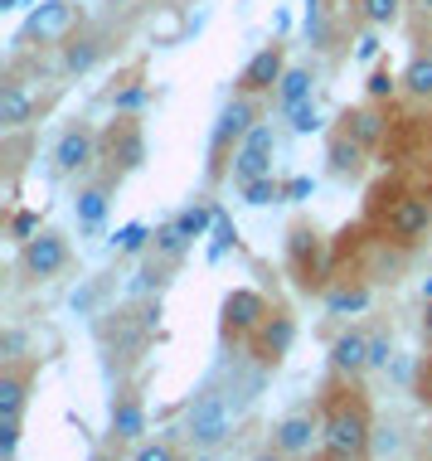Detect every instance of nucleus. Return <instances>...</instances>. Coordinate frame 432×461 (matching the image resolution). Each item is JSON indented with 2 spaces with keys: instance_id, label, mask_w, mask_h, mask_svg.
Wrapping results in <instances>:
<instances>
[{
  "instance_id": "1",
  "label": "nucleus",
  "mask_w": 432,
  "mask_h": 461,
  "mask_svg": "<svg viewBox=\"0 0 432 461\" xmlns=\"http://www.w3.org/2000/svg\"><path fill=\"white\" fill-rule=\"evenodd\" d=\"M320 461H369L374 456V403L364 393V379L330 374L320 384Z\"/></svg>"
},
{
  "instance_id": "2",
  "label": "nucleus",
  "mask_w": 432,
  "mask_h": 461,
  "mask_svg": "<svg viewBox=\"0 0 432 461\" xmlns=\"http://www.w3.org/2000/svg\"><path fill=\"white\" fill-rule=\"evenodd\" d=\"M364 229L379 233L389 248L413 253L432 233V199L428 190H413L409 180H379L364 204Z\"/></svg>"
},
{
  "instance_id": "3",
  "label": "nucleus",
  "mask_w": 432,
  "mask_h": 461,
  "mask_svg": "<svg viewBox=\"0 0 432 461\" xmlns=\"http://www.w3.org/2000/svg\"><path fill=\"white\" fill-rule=\"evenodd\" d=\"M253 393H238L233 384H219L209 379L200 393L184 403V422H180V438L190 452H224L233 442V432H238L243 422V403H248Z\"/></svg>"
},
{
  "instance_id": "4",
  "label": "nucleus",
  "mask_w": 432,
  "mask_h": 461,
  "mask_svg": "<svg viewBox=\"0 0 432 461\" xmlns=\"http://www.w3.org/2000/svg\"><path fill=\"white\" fill-rule=\"evenodd\" d=\"M267 117V97H243L233 93L224 107H219L214 127H209V146H204V185L219 190L224 180H233V156L248 141V131Z\"/></svg>"
},
{
  "instance_id": "5",
  "label": "nucleus",
  "mask_w": 432,
  "mask_h": 461,
  "mask_svg": "<svg viewBox=\"0 0 432 461\" xmlns=\"http://www.w3.org/2000/svg\"><path fill=\"white\" fill-rule=\"evenodd\" d=\"M282 263H287V277L296 282V292L320 296L336 277V248L311 219H292L287 239H282Z\"/></svg>"
},
{
  "instance_id": "6",
  "label": "nucleus",
  "mask_w": 432,
  "mask_h": 461,
  "mask_svg": "<svg viewBox=\"0 0 432 461\" xmlns=\"http://www.w3.org/2000/svg\"><path fill=\"white\" fill-rule=\"evenodd\" d=\"M73 267V243L64 229H34L15 253V272L24 286H49Z\"/></svg>"
},
{
  "instance_id": "7",
  "label": "nucleus",
  "mask_w": 432,
  "mask_h": 461,
  "mask_svg": "<svg viewBox=\"0 0 432 461\" xmlns=\"http://www.w3.org/2000/svg\"><path fill=\"white\" fill-rule=\"evenodd\" d=\"M273 316V302L253 286H233L219 302V345L224 350H248V340L257 335V326Z\"/></svg>"
},
{
  "instance_id": "8",
  "label": "nucleus",
  "mask_w": 432,
  "mask_h": 461,
  "mask_svg": "<svg viewBox=\"0 0 432 461\" xmlns=\"http://www.w3.org/2000/svg\"><path fill=\"white\" fill-rule=\"evenodd\" d=\"M103 166V131L93 122H68L49 151V176L54 180H83L88 170Z\"/></svg>"
},
{
  "instance_id": "9",
  "label": "nucleus",
  "mask_w": 432,
  "mask_h": 461,
  "mask_svg": "<svg viewBox=\"0 0 432 461\" xmlns=\"http://www.w3.org/2000/svg\"><path fill=\"white\" fill-rule=\"evenodd\" d=\"M151 432V413H146V393L137 379H117L112 398H107V438L117 447H141Z\"/></svg>"
},
{
  "instance_id": "10",
  "label": "nucleus",
  "mask_w": 432,
  "mask_h": 461,
  "mask_svg": "<svg viewBox=\"0 0 432 461\" xmlns=\"http://www.w3.org/2000/svg\"><path fill=\"white\" fill-rule=\"evenodd\" d=\"M78 30H83V5L78 0H44V5L20 24L15 49L24 54V49H40V44H64L68 34H78Z\"/></svg>"
},
{
  "instance_id": "11",
  "label": "nucleus",
  "mask_w": 432,
  "mask_h": 461,
  "mask_svg": "<svg viewBox=\"0 0 432 461\" xmlns=\"http://www.w3.org/2000/svg\"><path fill=\"white\" fill-rule=\"evenodd\" d=\"M320 432H326V422H320V398L316 403H296L273 422V447L287 461H302V456L320 452Z\"/></svg>"
},
{
  "instance_id": "12",
  "label": "nucleus",
  "mask_w": 432,
  "mask_h": 461,
  "mask_svg": "<svg viewBox=\"0 0 432 461\" xmlns=\"http://www.w3.org/2000/svg\"><path fill=\"white\" fill-rule=\"evenodd\" d=\"M103 166L117 170V176H131V170L146 166V127L137 112H117L103 127Z\"/></svg>"
},
{
  "instance_id": "13",
  "label": "nucleus",
  "mask_w": 432,
  "mask_h": 461,
  "mask_svg": "<svg viewBox=\"0 0 432 461\" xmlns=\"http://www.w3.org/2000/svg\"><path fill=\"white\" fill-rule=\"evenodd\" d=\"M122 180L127 176L97 166V170H88V176L73 185V219H78V229H103L107 209H112V194L122 190Z\"/></svg>"
},
{
  "instance_id": "14",
  "label": "nucleus",
  "mask_w": 432,
  "mask_h": 461,
  "mask_svg": "<svg viewBox=\"0 0 432 461\" xmlns=\"http://www.w3.org/2000/svg\"><path fill=\"white\" fill-rule=\"evenodd\" d=\"M292 345H296V316L287 306H273V316L257 326V335L248 340V359L257 365V374H273L282 369V359L292 355Z\"/></svg>"
},
{
  "instance_id": "15",
  "label": "nucleus",
  "mask_w": 432,
  "mask_h": 461,
  "mask_svg": "<svg viewBox=\"0 0 432 461\" xmlns=\"http://www.w3.org/2000/svg\"><path fill=\"white\" fill-rule=\"evenodd\" d=\"M34 384H40V359L34 355H5V365H0V422H24Z\"/></svg>"
},
{
  "instance_id": "16",
  "label": "nucleus",
  "mask_w": 432,
  "mask_h": 461,
  "mask_svg": "<svg viewBox=\"0 0 432 461\" xmlns=\"http://www.w3.org/2000/svg\"><path fill=\"white\" fill-rule=\"evenodd\" d=\"M282 73H287V44L273 40V44H263V49H257V54L248 59V64L238 68V78H233V93H243V97H267V103H273Z\"/></svg>"
},
{
  "instance_id": "17",
  "label": "nucleus",
  "mask_w": 432,
  "mask_h": 461,
  "mask_svg": "<svg viewBox=\"0 0 432 461\" xmlns=\"http://www.w3.org/2000/svg\"><path fill=\"white\" fill-rule=\"evenodd\" d=\"M273 156H277V127L263 117L248 131V141L238 146V156H233V185H248V180L273 176Z\"/></svg>"
},
{
  "instance_id": "18",
  "label": "nucleus",
  "mask_w": 432,
  "mask_h": 461,
  "mask_svg": "<svg viewBox=\"0 0 432 461\" xmlns=\"http://www.w3.org/2000/svg\"><path fill=\"white\" fill-rule=\"evenodd\" d=\"M364 166H369V151L336 122V127L326 131V176L350 185V180H364Z\"/></svg>"
},
{
  "instance_id": "19",
  "label": "nucleus",
  "mask_w": 432,
  "mask_h": 461,
  "mask_svg": "<svg viewBox=\"0 0 432 461\" xmlns=\"http://www.w3.org/2000/svg\"><path fill=\"white\" fill-rule=\"evenodd\" d=\"M369 340H374V330H364V326L340 330L336 340H330V374H345V379L374 374V365H369Z\"/></svg>"
},
{
  "instance_id": "20",
  "label": "nucleus",
  "mask_w": 432,
  "mask_h": 461,
  "mask_svg": "<svg viewBox=\"0 0 432 461\" xmlns=\"http://www.w3.org/2000/svg\"><path fill=\"white\" fill-rule=\"evenodd\" d=\"M44 107L30 88H24L20 78H5L0 83V131H24V127H34V122L44 117Z\"/></svg>"
},
{
  "instance_id": "21",
  "label": "nucleus",
  "mask_w": 432,
  "mask_h": 461,
  "mask_svg": "<svg viewBox=\"0 0 432 461\" xmlns=\"http://www.w3.org/2000/svg\"><path fill=\"white\" fill-rule=\"evenodd\" d=\"M320 302H326L330 316H360V311H369V302H374V282L355 277V272H336L330 286L320 292Z\"/></svg>"
},
{
  "instance_id": "22",
  "label": "nucleus",
  "mask_w": 432,
  "mask_h": 461,
  "mask_svg": "<svg viewBox=\"0 0 432 461\" xmlns=\"http://www.w3.org/2000/svg\"><path fill=\"white\" fill-rule=\"evenodd\" d=\"M340 127L350 131L364 151H379V146L389 141V117L379 112V103H369V97H364L360 107H345L340 112Z\"/></svg>"
},
{
  "instance_id": "23",
  "label": "nucleus",
  "mask_w": 432,
  "mask_h": 461,
  "mask_svg": "<svg viewBox=\"0 0 432 461\" xmlns=\"http://www.w3.org/2000/svg\"><path fill=\"white\" fill-rule=\"evenodd\" d=\"M107 49H112V40H107V34H97V30H78V34H68L64 44H58V68L68 73H88L97 59L107 54Z\"/></svg>"
},
{
  "instance_id": "24",
  "label": "nucleus",
  "mask_w": 432,
  "mask_h": 461,
  "mask_svg": "<svg viewBox=\"0 0 432 461\" xmlns=\"http://www.w3.org/2000/svg\"><path fill=\"white\" fill-rule=\"evenodd\" d=\"M316 97V68L311 64H287V73H282L277 93H273V107L277 112H292L302 103H311Z\"/></svg>"
},
{
  "instance_id": "25",
  "label": "nucleus",
  "mask_w": 432,
  "mask_h": 461,
  "mask_svg": "<svg viewBox=\"0 0 432 461\" xmlns=\"http://www.w3.org/2000/svg\"><path fill=\"white\" fill-rule=\"evenodd\" d=\"M399 83H403V97L432 107V59L428 54H409V64L399 68Z\"/></svg>"
},
{
  "instance_id": "26",
  "label": "nucleus",
  "mask_w": 432,
  "mask_h": 461,
  "mask_svg": "<svg viewBox=\"0 0 432 461\" xmlns=\"http://www.w3.org/2000/svg\"><path fill=\"white\" fill-rule=\"evenodd\" d=\"M131 461H190V447L180 432H166V438H146L141 447H131Z\"/></svg>"
},
{
  "instance_id": "27",
  "label": "nucleus",
  "mask_w": 432,
  "mask_h": 461,
  "mask_svg": "<svg viewBox=\"0 0 432 461\" xmlns=\"http://www.w3.org/2000/svg\"><path fill=\"white\" fill-rule=\"evenodd\" d=\"M403 5H409V0H355V15H360V24H369V30H389V24L403 15Z\"/></svg>"
},
{
  "instance_id": "28",
  "label": "nucleus",
  "mask_w": 432,
  "mask_h": 461,
  "mask_svg": "<svg viewBox=\"0 0 432 461\" xmlns=\"http://www.w3.org/2000/svg\"><path fill=\"white\" fill-rule=\"evenodd\" d=\"M238 190H243V199H248V204H253V209H263V204H277V199H282V194H287V190H282V185H277V176H263V180H248V185H238Z\"/></svg>"
},
{
  "instance_id": "29",
  "label": "nucleus",
  "mask_w": 432,
  "mask_h": 461,
  "mask_svg": "<svg viewBox=\"0 0 432 461\" xmlns=\"http://www.w3.org/2000/svg\"><path fill=\"white\" fill-rule=\"evenodd\" d=\"M393 93H403L399 73H393L389 64H379L374 73H369V88H364V97H369V103H384V97H393Z\"/></svg>"
},
{
  "instance_id": "30",
  "label": "nucleus",
  "mask_w": 432,
  "mask_h": 461,
  "mask_svg": "<svg viewBox=\"0 0 432 461\" xmlns=\"http://www.w3.org/2000/svg\"><path fill=\"white\" fill-rule=\"evenodd\" d=\"M151 243H156V233L146 229V223H127V229L117 233V253H151Z\"/></svg>"
},
{
  "instance_id": "31",
  "label": "nucleus",
  "mask_w": 432,
  "mask_h": 461,
  "mask_svg": "<svg viewBox=\"0 0 432 461\" xmlns=\"http://www.w3.org/2000/svg\"><path fill=\"white\" fill-rule=\"evenodd\" d=\"M287 117H292V131H296V136H311V131H320V112H316V97H311V103H302V107H292Z\"/></svg>"
},
{
  "instance_id": "32",
  "label": "nucleus",
  "mask_w": 432,
  "mask_h": 461,
  "mask_svg": "<svg viewBox=\"0 0 432 461\" xmlns=\"http://www.w3.org/2000/svg\"><path fill=\"white\" fill-rule=\"evenodd\" d=\"M389 359H393V335L389 330H374V340H369V365L389 369Z\"/></svg>"
},
{
  "instance_id": "33",
  "label": "nucleus",
  "mask_w": 432,
  "mask_h": 461,
  "mask_svg": "<svg viewBox=\"0 0 432 461\" xmlns=\"http://www.w3.org/2000/svg\"><path fill=\"white\" fill-rule=\"evenodd\" d=\"M409 40H413V54L432 59V20H413L409 15Z\"/></svg>"
},
{
  "instance_id": "34",
  "label": "nucleus",
  "mask_w": 432,
  "mask_h": 461,
  "mask_svg": "<svg viewBox=\"0 0 432 461\" xmlns=\"http://www.w3.org/2000/svg\"><path fill=\"white\" fill-rule=\"evenodd\" d=\"M413 393H418V403L432 408V355L418 365V379H413Z\"/></svg>"
},
{
  "instance_id": "35",
  "label": "nucleus",
  "mask_w": 432,
  "mask_h": 461,
  "mask_svg": "<svg viewBox=\"0 0 432 461\" xmlns=\"http://www.w3.org/2000/svg\"><path fill=\"white\" fill-rule=\"evenodd\" d=\"M176 223H180L184 233H190V239H200V233H204V223H209V209H184V214H180Z\"/></svg>"
},
{
  "instance_id": "36",
  "label": "nucleus",
  "mask_w": 432,
  "mask_h": 461,
  "mask_svg": "<svg viewBox=\"0 0 432 461\" xmlns=\"http://www.w3.org/2000/svg\"><path fill=\"white\" fill-rule=\"evenodd\" d=\"M88 461H122V447H117L112 438H107V442H97L93 452H88Z\"/></svg>"
},
{
  "instance_id": "37",
  "label": "nucleus",
  "mask_w": 432,
  "mask_h": 461,
  "mask_svg": "<svg viewBox=\"0 0 432 461\" xmlns=\"http://www.w3.org/2000/svg\"><path fill=\"white\" fill-rule=\"evenodd\" d=\"M34 229H40V223H34V214H15V219H10V233H15V239L24 243V239H30V233Z\"/></svg>"
},
{
  "instance_id": "38",
  "label": "nucleus",
  "mask_w": 432,
  "mask_h": 461,
  "mask_svg": "<svg viewBox=\"0 0 432 461\" xmlns=\"http://www.w3.org/2000/svg\"><path fill=\"white\" fill-rule=\"evenodd\" d=\"M374 54H379V40H374V34H364L360 49H355V59H374Z\"/></svg>"
},
{
  "instance_id": "39",
  "label": "nucleus",
  "mask_w": 432,
  "mask_h": 461,
  "mask_svg": "<svg viewBox=\"0 0 432 461\" xmlns=\"http://www.w3.org/2000/svg\"><path fill=\"white\" fill-rule=\"evenodd\" d=\"M409 15L413 20H432V0H409Z\"/></svg>"
},
{
  "instance_id": "40",
  "label": "nucleus",
  "mask_w": 432,
  "mask_h": 461,
  "mask_svg": "<svg viewBox=\"0 0 432 461\" xmlns=\"http://www.w3.org/2000/svg\"><path fill=\"white\" fill-rule=\"evenodd\" d=\"M248 461H287V456H282V452H277V447H273V442H267V447H263V452H253Z\"/></svg>"
},
{
  "instance_id": "41",
  "label": "nucleus",
  "mask_w": 432,
  "mask_h": 461,
  "mask_svg": "<svg viewBox=\"0 0 432 461\" xmlns=\"http://www.w3.org/2000/svg\"><path fill=\"white\" fill-rule=\"evenodd\" d=\"M423 340L432 345V296H428V302H423Z\"/></svg>"
},
{
  "instance_id": "42",
  "label": "nucleus",
  "mask_w": 432,
  "mask_h": 461,
  "mask_svg": "<svg viewBox=\"0 0 432 461\" xmlns=\"http://www.w3.org/2000/svg\"><path fill=\"white\" fill-rule=\"evenodd\" d=\"M190 461H219V452H190Z\"/></svg>"
},
{
  "instance_id": "43",
  "label": "nucleus",
  "mask_w": 432,
  "mask_h": 461,
  "mask_svg": "<svg viewBox=\"0 0 432 461\" xmlns=\"http://www.w3.org/2000/svg\"><path fill=\"white\" fill-rule=\"evenodd\" d=\"M20 5V0H0V10H15Z\"/></svg>"
},
{
  "instance_id": "44",
  "label": "nucleus",
  "mask_w": 432,
  "mask_h": 461,
  "mask_svg": "<svg viewBox=\"0 0 432 461\" xmlns=\"http://www.w3.org/2000/svg\"><path fill=\"white\" fill-rule=\"evenodd\" d=\"M428 296H432V282H423V302H428Z\"/></svg>"
},
{
  "instance_id": "45",
  "label": "nucleus",
  "mask_w": 432,
  "mask_h": 461,
  "mask_svg": "<svg viewBox=\"0 0 432 461\" xmlns=\"http://www.w3.org/2000/svg\"><path fill=\"white\" fill-rule=\"evenodd\" d=\"M423 461H428V456H423Z\"/></svg>"
}]
</instances>
